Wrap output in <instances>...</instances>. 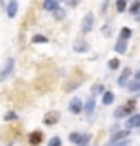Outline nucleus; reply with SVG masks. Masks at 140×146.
Here are the masks:
<instances>
[{
  "label": "nucleus",
  "mask_w": 140,
  "mask_h": 146,
  "mask_svg": "<svg viewBox=\"0 0 140 146\" xmlns=\"http://www.w3.org/2000/svg\"><path fill=\"white\" fill-rule=\"evenodd\" d=\"M133 110H135V101H129L125 106H119V108L114 112V118H116V119H121V118H125V116H131V114H133Z\"/></svg>",
  "instance_id": "nucleus-1"
},
{
  "label": "nucleus",
  "mask_w": 140,
  "mask_h": 146,
  "mask_svg": "<svg viewBox=\"0 0 140 146\" xmlns=\"http://www.w3.org/2000/svg\"><path fill=\"white\" fill-rule=\"evenodd\" d=\"M68 112L70 114H80V112H83V103H81L80 97H74L68 103Z\"/></svg>",
  "instance_id": "nucleus-2"
},
{
  "label": "nucleus",
  "mask_w": 140,
  "mask_h": 146,
  "mask_svg": "<svg viewBox=\"0 0 140 146\" xmlns=\"http://www.w3.org/2000/svg\"><path fill=\"white\" fill-rule=\"evenodd\" d=\"M93 27H95V17H93V13H87L85 17H83V25H81V33L87 34L91 33Z\"/></svg>",
  "instance_id": "nucleus-3"
},
{
  "label": "nucleus",
  "mask_w": 140,
  "mask_h": 146,
  "mask_svg": "<svg viewBox=\"0 0 140 146\" xmlns=\"http://www.w3.org/2000/svg\"><path fill=\"white\" fill-rule=\"evenodd\" d=\"M13 66H15V61H13V59H8V61H6L4 68H2V72H0V82H4L6 78L13 72Z\"/></svg>",
  "instance_id": "nucleus-4"
},
{
  "label": "nucleus",
  "mask_w": 140,
  "mask_h": 146,
  "mask_svg": "<svg viewBox=\"0 0 140 146\" xmlns=\"http://www.w3.org/2000/svg\"><path fill=\"white\" fill-rule=\"evenodd\" d=\"M95 106H97V101H95V95H91V97H89L85 103H83V112H85L87 116H93V112H95Z\"/></svg>",
  "instance_id": "nucleus-5"
},
{
  "label": "nucleus",
  "mask_w": 140,
  "mask_h": 146,
  "mask_svg": "<svg viewBox=\"0 0 140 146\" xmlns=\"http://www.w3.org/2000/svg\"><path fill=\"white\" fill-rule=\"evenodd\" d=\"M129 131H131V129H123V131H118V133H114V135H112V139H110V146H114L116 142L125 141V139L129 137Z\"/></svg>",
  "instance_id": "nucleus-6"
},
{
  "label": "nucleus",
  "mask_w": 140,
  "mask_h": 146,
  "mask_svg": "<svg viewBox=\"0 0 140 146\" xmlns=\"http://www.w3.org/2000/svg\"><path fill=\"white\" fill-rule=\"evenodd\" d=\"M17 10H19V2L17 0H10L8 4H6V13H8V17H13L17 15Z\"/></svg>",
  "instance_id": "nucleus-7"
},
{
  "label": "nucleus",
  "mask_w": 140,
  "mask_h": 146,
  "mask_svg": "<svg viewBox=\"0 0 140 146\" xmlns=\"http://www.w3.org/2000/svg\"><path fill=\"white\" fill-rule=\"evenodd\" d=\"M125 125H127V129H138L140 127V114H131Z\"/></svg>",
  "instance_id": "nucleus-8"
},
{
  "label": "nucleus",
  "mask_w": 140,
  "mask_h": 146,
  "mask_svg": "<svg viewBox=\"0 0 140 146\" xmlns=\"http://www.w3.org/2000/svg\"><path fill=\"white\" fill-rule=\"evenodd\" d=\"M42 141H44L42 131H32V133L28 135V142H30V144H34V146H38Z\"/></svg>",
  "instance_id": "nucleus-9"
},
{
  "label": "nucleus",
  "mask_w": 140,
  "mask_h": 146,
  "mask_svg": "<svg viewBox=\"0 0 140 146\" xmlns=\"http://www.w3.org/2000/svg\"><path fill=\"white\" fill-rule=\"evenodd\" d=\"M129 76H131V68H125V70L121 72V76L118 78V86L119 87H127V84H129Z\"/></svg>",
  "instance_id": "nucleus-10"
},
{
  "label": "nucleus",
  "mask_w": 140,
  "mask_h": 146,
  "mask_svg": "<svg viewBox=\"0 0 140 146\" xmlns=\"http://www.w3.org/2000/svg\"><path fill=\"white\" fill-rule=\"evenodd\" d=\"M57 121H59V114L57 112H49V114L44 116V123L46 125H55Z\"/></svg>",
  "instance_id": "nucleus-11"
},
{
  "label": "nucleus",
  "mask_w": 140,
  "mask_h": 146,
  "mask_svg": "<svg viewBox=\"0 0 140 146\" xmlns=\"http://www.w3.org/2000/svg\"><path fill=\"white\" fill-rule=\"evenodd\" d=\"M59 8V0H44V10L46 11H55Z\"/></svg>",
  "instance_id": "nucleus-12"
},
{
  "label": "nucleus",
  "mask_w": 140,
  "mask_h": 146,
  "mask_svg": "<svg viewBox=\"0 0 140 146\" xmlns=\"http://www.w3.org/2000/svg\"><path fill=\"white\" fill-rule=\"evenodd\" d=\"M74 49H76V51H80V53H85L87 49H89V46H87L85 40H76V42H74Z\"/></svg>",
  "instance_id": "nucleus-13"
},
{
  "label": "nucleus",
  "mask_w": 140,
  "mask_h": 146,
  "mask_svg": "<svg viewBox=\"0 0 140 146\" xmlns=\"http://www.w3.org/2000/svg\"><path fill=\"white\" fill-rule=\"evenodd\" d=\"M116 51H118V53H125V51H127V40H121V38H119L118 42H116Z\"/></svg>",
  "instance_id": "nucleus-14"
},
{
  "label": "nucleus",
  "mask_w": 140,
  "mask_h": 146,
  "mask_svg": "<svg viewBox=\"0 0 140 146\" xmlns=\"http://www.w3.org/2000/svg\"><path fill=\"white\" fill-rule=\"evenodd\" d=\"M114 99H116V95H114L112 91H104L102 93V104H106V106L114 103Z\"/></svg>",
  "instance_id": "nucleus-15"
},
{
  "label": "nucleus",
  "mask_w": 140,
  "mask_h": 146,
  "mask_svg": "<svg viewBox=\"0 0 140 146\" xmlns=\"http://www.w3.org/2000/svg\"><path fill=\"white\" fill-rule=\"evenodd\" d=\"M127 10H129L131 15H136V13L140 11V0H133V2H131V6L127 8Z\"/></svg>",
  "instance_id": "nucleus-16"
},
{
  "label": "nucleus",
  "mask_w": 140,
  "mask_h": 146,
  "mask_svg": "<svg viewBox=\"0 0 140 146\" xmlns=\"http://www.w3.org/2000/svg\"><path fill=\"white\" fill-rule=\"evenodd\" d=\"M127 89H129L131 93H135V91H140V80H133V82H129V84H127Z\"/></svg>",
  "instance_id": "nucleus-17"
},
{
  "label": "nucleus",
  "mask_w": 140,
  "mask_h": 146,
  "mask_svg": "<svg viewBox=\"0 0 140 146\" xmlns=\"http://www.w3.org/2000/svg\"><path fill=\"white\" fill-rule=\"evenodd\" d=\"M131 36H133V31H131L129 27H123V29H121V33H119V38H121V40H129Z\"/></svg>",
  "instance_id": "nucleus-18"
},
{
  "label": "nucleus",
  "mask_w": 140,
  "mask_h": 146,
  "mask_svg": "<svg viewBox=\"0 0 140 146\" xmlns=\"http://www.w3.org/2000/svg\"><path fill=\"white\" fill-rule=\"evenodd\" d=\"M48 36H44V34H36V36H32V44H48Z\"/></svg>",
  "instance_id": "nucleus-19"
},
{
  "label": "nucleus",
  "mask_w": 140,
  "mask_h": 146,
  "mask_svg": "<svg viewBox=\"0 0 140 146\" xmlns=\"http://www.w3.org/2000/svg\"><path fill=\"white\" fill-rule=\"evenodd\" d=\"M116 10H118L119 13H123V11L127 10V0H118V2H116Z\"/></svg>",
  "instance_id": "nucleus-20"
},
{
  "label": "nucleus",
  "mask_w": 140,
  "mask_h": 146,
  "mask_svg": "<svg viewBox=\"0 0 140 146\" xmlns=\"http://www.w3.org/2000/svg\"><path fill=\"white\" fill-rule=\"evenodd\" d=\"M65 15H66L65 10H61V8H57V10L53 11V17L57 19V21H63V19H65Z\"/></svg>",
  "instance_id": "nucleus-21"
},
{
  "label": "nucleus",
  "mask_w": 140,
  "mask_h": 146,
  "mask_svg": "<svg viewBox=\"0 0 140 146\" xmlns=\"http://www.w3.org/2000/svg\"><path fill=\"white\" fill-rule=\"evenodd\" d=\"M68 139H70V142H72V144H78V142H80V139H81V133H70L68 135Z\"/></svg>",
  "instance_id": "nucleus-22"
},
{
  "label": "nucleus",
  "mask_w": 140,
  "mask_h": 146,
  "mask_svg": "<svg viewBox=\"0 0 140 146\" xmlns=\"http://www.w3.org/2000/svg\"><path fill=\"white\" fill-rule=\"evenodd\" d=\"M89 141H91V135H87V133H83L80 139V142H78V146H87L89 144Z\"/></svg>",
  "instance_id": "nucleus-23"
},
{
  "label": "nucleus",
  "mask_w": 140,
  "mask_h": 146,
  "mask_svg": "<svg viewBox=\"0 0 140 146\" xmlns=\"http://www.w3.org/2000/svg\"><path fill=\"white\" fill-rule=\"evenodd\" d=\"M61 144H63V141H61L59 137H51L48 141V146H61Z\"/></svg>",
  "instance_id": "nucleus-24"
},
{
  "label": "nucleus",
  "mask_w": 140,
  "mask_h": 146,
  "mask_svg": "<svg viewBox=\"0 0 140 146\" xmlns=\"http://www.w3.org/2000/svg\"><path fill=\"white\" fill-rule=\"evenodd\" d=\"M108 68H110V70H118L119 68V61L118 59H110L108 61Z\"/></svg>",
  "instance_id": "nucleus-25"
},
{
  "label": "nucleus",
  "mask_w": 140,
  "mask_h": 146,
  "mask_svg": "<svg viewBox=\"0 0 140 146\" xmlns=\"http://www.w3.org/2000/svg\"><path fill=\"white\" fill-rule=\"evenodd\" d=\"M91 93H93V95H98V93H104V86H102V84H97V86H93Z\"/></svg>",
  "instance_id": "nucleus-26"
},
{
  "label": "nucleus",
  "mask_w": 140,
  "mask_h": 146,
  "mask_svg": "<svg viewBox=\"0 0 140 146\" xmlns=\"http://www.w3.org/2000/svg\"><path fill=\"white\" fill-rule=\"evenodd\" d=\"M4 119L6 121H13V119H17V112H8L4 116Z\"/></svg>",
  "instance_id": "nucleus-27"
},
{
  "label": "nucleus",
  "mask_w": 140,
  "mask_h": 146,
  "mask_svg": "<svg viewBox=\"0 0 140 146\" xmlns=\"http://www.w3.org/2000/svg\"><path fill=\"white\" fill-rule=\"evenodd\" d=\"M68 6L70 8H76L78 6V0H68Z\"/></svg>",
  "instance_id": "nucleus-28"
},
{
  "label": "nucleus",
  "mask_w": 140,
  "mask_h": 146,
  "mask_svg": "<svg viewBox=\"0 0 140 146\" xmlns=\"http://www.w3.org/2000/svg\"><path fill=\"white\" fill-rule=\"evenodd\" d=\"M116 146H129V141H121V142H116Z\"/></svg>",
  "instance_id": "nucleus-29"
},
{
  "label": "nucleus",
  "mask_w": 140,
  "mask_h": 146,
  "mask_svg": "<svg viewBox=\"0 0 140 146\" xmlns=\"http://www.w3.org/2000/svg\"><path fill=\"white\" fill-rule=\"evenodd\" d=\"M135 78H136V80H140V70H138V72L135 74Z\"/></svg>",
  "instance_id": "nucleus-30"
},
{
  "label": "nucleus",
  "mask_w": 140,
  "mask_h": 146,
  "mask_svg": "<svg viewBox=\"0 0 140 146\" xmlns=\"http://www.w3.org/2000/svg\"><path fill=\"white\" fill-rule=\"evenodd\" d=\"M136 21H140V11H138V13H136Z\"/></svg>",
  "instance_id": "nucleus-31"
}]
</instances>
